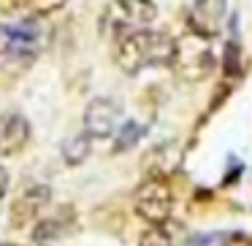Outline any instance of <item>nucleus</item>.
<instances>
[{"label":"nucleus","instance_id":"obj_1","mask_svg":"<svg viewBox=\"0 0 252 246\" xmlns=\"http://www.w3.org/2000/svg\"><path fill=\"white\" fill-rule=\"evenodd\" d=\"M171 52H174V38L163 30L144 27L114 38V62L130 76L147 71V68L168 65Z\"/></svg>","mask_w":252,"mask_h":246},{"label":"nucleus","instance_id":"obj_2","mask_svg":"<svg viewBox=\"0 0 252 246\" xmlns=\"http://www.w3.org/2000/svg\"><path fill=\"white\" fill-rule=\"evenodd\" d=\"M168 68H174V73L185 82H203L217 68V55L209 46V38L190 30V33L174 38V52H171Z\"/></svg>","mask_w":252,"mask_h":246},{"label":"nucleus","instance_id":"obj_3","mask_svg":"<svg viewBox=\"0 0 252 246\" xmlns=\"http://www.w3.org/2000/svg\"><path fill=\"white\" fill-rule=\"evenodd\" d=\"M52 33L38 17H25L14 25H0V52L17 60H30L46 49Z\"/></svg>","mask_w":252,"mask_h":246},{"label":"nucleus","instance_id":"obj_4","mask_svg":"<svg viewBox=\"0 0 252 246\" xmlns=\"http://www.w3.org/2000/svg\"><path fill=\"white\" fill-rule=\"evenodd\" d=\"M155 19H158V6L152 0H109L100 25L117 38V35L149 27Z\"/></svg>","mask_w":252,"mask_h":246},{"label":"nucleus","instance_id":"obj_5","mask_svg":"<svg viewBox=\"0 0 252 246\" xmlns=\"http://www.w3.org/2000/svg\"><path fill=\"white\" fill-rule=\"evenodd\" d=\"M133 208H136V214L149 224L168 222L171 211H174V192H171L168 181L147 179L136 190V195H133Z\"/></svg>","mask_w":252,"mask_h":246},{"label":"nucleus","instance_id":"obj_6","mask_svg":"<svg viewBox=\"0 0 252 246\" xmlns=\"http://www.w3.org/2000/svg\"><path fill=\"white\" fill-rule=\"evenodd\" d=\"M84 133L93 141H106L114 138L117 127L122 125V106L111 98H95L84 109Z\"/></svg>","mask_w":252,"mask_h":246},{"label":"nucleus","instance_id":"obj_7","mask_svg":"<svg viewBox=\"0 0 252 246\" xmlns=\"http://www.w3.org/2000/svg\"><path fill=\"white\" fill-rule=\"evenodd\" d=\"M52 203V190L46 184H28L11 203V227H30L44 217Z\"/></svg>","mask_w":252,"mask_h":246},{"label":"nucleus","instance_id":"obj_8","mask_svg":"<svg viewBox=\"0 0 252 246\" xmlns=\"http://www.w3.org/2000/svg\"><path fill=\"white\" fill-rule=\"evenodd\" d=\"M30 141V122L19 111L0 114V157H14Z\"/></svg>","mask_w":252,"mask_h":246},{"label":"nucleus","instance_id":"obj_9","mask_svg":"<svg viewBox=\"0 0 252 246\" xmlns=\"http://www.w3.org/2000/svg\"><path fill=\"white\" fill-rule=\"evenodd\" d=\"M225 14H228V3L225 0H192L190 14H187V22L190 30L203 38H212L220 30Z\"/></svg>","mask_w":252,"mask_h":246},{"label":"nucleus","instance_id":"obj_10","mask_svg":"<svg viewBox=\"0 0 252 246\" xmlns=\"http://www.w3.org/2000/svg\"><path fill=\"white\" fill-rule=\"evenodd\" d=\"M73 222V214L71 208H57L52 217H44L35 222V230H33V238L38 246H49L55 244L57 238H60L63 233H65V227Z\"/></svg>","mask_w":252,"mask_h":246},{"label":"nucleus","instance_id":"obj_11","mask_svg":"<svg viewBox=\"0 0 252 246\" xmlns=\"http://www.w3.org/2000/svg\"><path fill=\"white\" fill-rule=\"evenodd\" d=\"M90 146H93V138H90L87 133H76V136H71L68 141H63V146H60L63 160H65L68 165L84 163V160L90 157Z\"/></svg>","mask_w":252,"mask_h":246},{"label":"nucleus","instance_id":"obj_12","mask_svg":"<svg viewBox=\"0 0 252 246\" xmlns=\"http://www.w3.org/2000/svg\"><path fill=\"white\" fill-rule=\"evenodd\" d=\"M147 136V127L144 125H138V122H122L120 127H117V133H114V152L120 154V152H127V149H133L141 138Z\"/></svg>","mask_w":252,"mask_h":246},{"label":"nucleus","instance_id":"obj_13","mask_svg":"<svg viewBox=\"0 0 252 246\" xmlns=\"http://www.w3.org/2000/svg\"><path fill=\"white\" fill-rule=\"evenodd\" d=\"M138 246H174V238H171V233H168V224L165 222L163 224H152V227L141 235Z\"/></svg>","mask_w":252,"mask_h":246},{"label":"nucleus","instance_id":"obj_14","mask_svg":"<svg viewBox=\"0 0 252 246\" xmlns=\"http://www.w3.org/2000/svg\"><path fill=\"white\" fill-rule=\"evenodd\" d=\"M222 68L228 76H233L236 71L241 68V49L233 44V41H228L225 44V52H222Z\"/></svg>","mask_w":252,"mask_h":246},{"label":"nucleus","instance_id":"obj_15","mask_svg":"<svg viewBox=\"0 0 252 246\" xmlns=\"http://www.w3.org/2000/svg\"><path fill=\"white\" fill-rule=\"evenodd\" d=\"M63 3H65V0H30V6H33L35 14H52V11H57Z\"/></svg>","mask_w":252,"mask_h":246},{"label":"nucleus","instance_id":"obj_16","mask_svg":"<svg viewBox=\"0 0 252 246\" xmlns=\"http://www.w3.org/2000/svg\"><path fill=\"white\" fill-rule=\"evenodd\" d=\"M6 192H8V170H6V168H0V203H3Z\"/></svg>","mask_w":252,"mask_h":246},{"label":"nucleus","instance_id":"obj_17","mask_svg":"<svg viewBox=\"0 0 252 246\" xmlns=\"http://www.w3.org/2000/svg\"><path fill=\"white\" fill-rule=\"evenodd\" d=\"M3 246H14V244H3Z\"/></svg>","mask_w":252,"mask_h":246}]
</instances>
